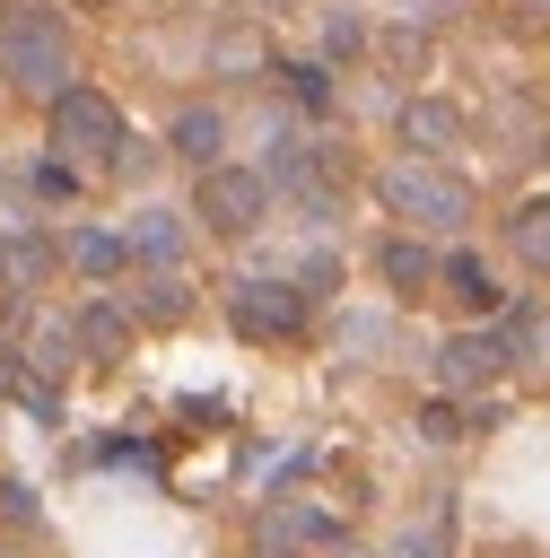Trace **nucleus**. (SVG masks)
<instances>
[{
	"label": "nucleus",
	"instance_id": "6",
	"mask_svg": "<svg viewBox=\"0 0 550 558\" xmlns=\"http://www.w3.org/2000/svg\"><path fill=\"white\" fill-rule=\"evenodd\" d=\"M515 357H524V349H515L506 323H463V331L437 340V384H445V392H480V384H498Z\"/></svg>",
	"mask_w": 550,
	"mask_h": 558
},
{
	"label": "nucleus",
	"instance_id": "17",
	"mask_svg": "<svg viewBox=\"0 0 550 558\" xmlns=\"http://www.w3.org/2000/svg\"><path fill=\"white\" fill-rule=\"evenodd\" d=\"M122 305H131V323H183V314H192V296H183V279H175V270H148Z\"/></svg>",
	"mask_w": 550,
	"mask_h": 558
},
{
	"label": "nucleus",
	"instance_id": "24",
	"mask_svg": "<svg viewBox=\"0 0 550 558\" xmlns=\"http://www.w3.org/2000/svg\"><path fill=\"white\" fill-rule=\"evenodd\" d=\"M332 279H340V262H332V253H306V270H297V288H306V296H332Z\"/></svg>",
	"mask_w": 550,
	"mask_h": 558
},
{
	"label": "nucleus",
	"instance_id": "16",
	"mask_svg": "<svg viewBox=\"0 0 550 558\" xmlns=\"http://www.w3.org/2000/svg\"><path fill=\"white\" fill-rule=\"evenodd\" d=\"M70 270H79V279H122V270H131V235L79 227V235H70Z\"/></svg>",
	"mask_w": 550,
	"mask_h": 558
},
{
	"label": "nucleus",
	"instance_id": "2",
	"mask_svg": "<svg viewBox=\"0 0 550 558\" xmlns=\"http://www.w3.org/2000/svg\"><path fill=\"white\" fill-rule=\"evenodd\" d=\"M44 140H52L61 166H122V148H131L122 105H113L105 87H61V96L44 105Z\"/></svg>",
	"mask_w": 550,
	"mask_h": 558
},
{
	"label": "nucleus",
	"instance_id": "19",
	"mask_svg": "<svg viewBox=\"0 0 550 558\" xmlns=\"http://www.w3.org/2000/svg\"><path fill=\"white\" fill-rule=\"evenodd\" d=\"M210 61L236 78V70H271V52H262V35L253 26H218V44H210Z\"/></svg>",
	"mask_w": 550,
	"mask_h": 558
},
{
	"label": "nucleus",
	"instance_id": "21",
	"mask_svg": "<svg viewBox=\"0 0 550 558\" xmlns=\"http://www.w3.org/2000/svg\"><path fill=\"white\" fill-rule=\"evenodd\" d=\"M506 331L533 366H550V305H506Z\"/></svg>",
	"mask_w": 550,
	"mask_h": 558
},
{
	"label": "nucleus",
	"instance_id": "3",
	"mask_svg": "<svg viewBox=\"0 0 550 558\" xmlns=\"http://www.w3.org/2000/svg\"><path fill=\"white\" fill-rule=\"evenodd\" d=\"M375 201L393 218H410V227H463L471 218V183L454 166H437V157H393L375 174Z\"/></svg>",
	"mask_w": 550,
	"mask_h": 558
},
{
	"label": "nucleus",
	"instance_id": "31",
	"mask_svg": "<svg viewBox=\"0 0 550 558\" xmlns=\"http://www.w3.org/2000/svg\"><path fill=\"white\" fill-rule=\"evenodd\" d=\"M271 9H288V0H271Z\"/></svg>",
	"mask_w": 550,
	"mask_h": 558
},
{
	"label": "nucleus",
	"instance_id": "18",
	"mask_svg": "<svg viewBox=\"0 0 550 558\" xmlns=\"http://www.w3.org/2000/svg\"><path fill=\"white\" fill-rule=\"evenodd\" d=\"M279 87H288V105L332 113V61H279Z\"/></svg>",
	"mask_w": 550,
	"mask_h": 558
},
{
	"label": "nucleus",
	"instance_id": "9",
	"mask_svg": "<svg viewBox=\"0 0 550 558\" xmlns=\"http://www.w3.org/2000/svg\"><path fill=\"white\" fill-rule=\"evenodd\" d=\"M340 541V514H323V506H297V497H271L262 506V549H332Z\"/></svg>",
	"mask_w": 550,
	"mask_h": 558
},
{
	"label": "nucleus",
	"instance_id": "14",
	"mask_svg": "<svg viewBox=\"0 0 550 558\" xmlns=\"http://www.w3.org/2000/svg\"><path fill=\"white\" fill-rule=\"evenodd\" d=\"M506 253H515L524 270H541V279H550V192L506 209Z\"/></svg>",
	"mask_w": 550,
	"mask_h": 558
},
{
	"label": "nucleus",
	"instance_id": "4",
	"mask_svg": "<svg viewBox=\"0 0 550 558\" xmlns=\"http://www.w3.org/2000/svg\"><path fill=\"white\" fill-rule=\"evenodd\" d=\"M271 192H279V183H271L262 166H227V157H218V166H201V183H192V218H201L210 235H253V227L271 218Z\"/></svg>",
	"mask_w": 550,
	"mask_h": 558
},
{
	"label": "nucleus",
	"instance_id": "13",
	"mask_svg": "<svg viewBox=\"0 0 550 558\" xmlns=\"http://www.w3.org/2000/svg\"><path fill=\"white\" fill-rule=\"evenodd\" d=\"M122 235H131V262H148V270H175L183 262V218L175 209H140Z\"/></svg>",
	"mask_w": 550,
	"mask_h": 558
},
{
	"label": "nucleus",
	"instance_id": "27",
	"mask_svg": "<svg viewBox=\"0 0 550 558\" xmlns=\"http://www.w3.org/2000/svg\"><path fill=\"white\" fill-rule=\"evenodd\" d=\"M26 375H17V349H0V392H17Z\"/></svg>",
	"mask_w": 550,
	"mask_h": 558
},
{
	"label": "nucleus",
	"instance_id": "30",
	"mask_svg": "<svg viewBox=\"0 0 550 558\" xmlns=\"http://www.w3.org/2000/svg\"><path fill=\"white\" fill-rule=\"evenodd\" d=\"M541 166H550V140H541Z\"/></svg>",
	"mask_w": 550,
	"mask_h": 558
},
{
	"label": "nucleus",
	"instance_id": "1",
	"mask_svg": "<svg viewBox=\"0 0 550 558\" xmlns=\"http://www.w3.org/2000/svg\"><path fill=\"white\" fill-rule=\"evenodd\" d=\"M0 78L35 105L70 87V26L52 0H0Z\"/></svg>",
	"mask_w": 550,
	"mask_h": 558
},
{
	"label": "nucleus",
	"instance_id": "5",
	"mask_svg": "<svg viewBox=\"0 0 550 558\" xmlns=\"http://www.w3.org/2000/svg\"><path fill=\"white\" fill-rule=\"evenodd\" d=\"M306 314H314V296H306L297 279H236V288H227V323H236L244 340L288 349V340H306Z\"/></svg>",
	"mask_w": 550,
	"mask_h": 558
},
{
	"label": "nucleus",
	"instance_id": "11",
	"mask_svg": "<svg viewBox=\"0 0 550 558\" xmlns=\"http://www.w3.org/2000/svg\"><path fill=\"white\" fill-rule=\"evenodd\" d=\"M437 288H445L463 314H480V323H489V314H506V288H498V270H489L480 253H445V279H437Z\"/></svg>",
	"mask_w": 550,
	"mask_h": 558
},
{
	"label": "nucleus",
	"instance_id": "22",
	"mask_svg": "<svg viewBox=\"0 0 550 558\" xmlns=\"http://www.w3.org/2000/svg\"><path fill=\"white\" fill-rule=\"evenodd\" d=\"M393 17H402V26H454L463 0H393Z\"/></svg>",
	"mask_w": 550,
	"mask_h": 558
},
{
	"label": "nucleus",
	"instance_id": "10",
	"mask_svg": "<svg viewBox=\"0 0 550 558\" xmlns=\"http://www.w3.org/2000/svg\"><path fill=\"white\" fill-rule=\"evenodd\" d=\"M166 148H175L192 174H201V166H218V148H227V113H218V105H183V113L166 122Z\"/></svg>",
	"mask_w": 550,
	"mask_h": 558
},
{
	"label": "nucleus",
	"instance_id": "23",
	"mask_svg": "<svg viewBox=\"0 0 550 558\" xmlns=\"http://www.w3.org/2000/svg\"><path fill=\"white\" fill-rule=\"evenodd\" d=\"M26 183H35L44 201H70V192H79V166H61V157H44V166H35Z\"/></svg>",
	"mask_w": 550,
	"mask_h": 558
},
{
	"label": "nucleus",
	"instance_id": "26",
	"mask_svg": "<svg viewBox=\"0 0 550 558\" xmlns=\"http://www.w3.org/2000/svg\"><path fill=\"white\" fill-rule=\"evenodd\" d=\"M0 514H9V523H35V497H26L17 480H0Z\"/></svg>",
	"mask_w": 550,
	"mask_h": 558
},
{
	"label": "nucleus",
	"instance_id": "28",
	"mask_svg": "<svg viewBox=\"0 0 550 558\" xmlns=\"http://www.w3.org/2000/svg\"><path fill=\"white\" fill-rule=\"evenodd\" d=\"M506 9H515V17H550V0H506Z\"/></svg>",
	"mask_w": 550,
	"mask_h": 558
},
{
	"label": "nucleus",
	"instance_id": "29",
	"mask_svg": "<svg viewBox=\"0 0 550 558\" xmlns=\"http://www.w3.org/2000/svg\"><path fill=\"white\" fill-rule=\"evenodd\" d=\"M253 558H279V549H253Z\"/></svg>",
	"mask_w": 550,
	"mask_h": 558
},
{
	"label": "nucleus",
	"instance_id": "15",
	"mask_svg": "<svg viewBox=\"0 0 550 558\" xmlns=\"http://www.w3.org/2000/svg\"><path fill=\"white\" fill-rule=\"evenodd\" d=\"M44 270H52V244L26 235L17 218H0V288H35Z\"/></svg>",
	"mask_w": 550,
	"mask_h": 558
},
{
	"label": "nucleus",
	"instance_id": "7",
	"mask_svg": "<svg viewBox=\"0 0 550 558\" xmlns=\"http://www.w3.org/2000/svg\"><path fill=\"white\" fill-rule=\"evenodd\" d=\"M393 140H402V157H454L463 140H471V113L454 105V96H410L402 113H393Z\"/></svg>",
	"mask_w": 550,
	"mask_h": 558
},
{
	"label": "nucleus",
	"instance_id": "25",
	"mask_svg": "<svg viewBox=\"0 0 550 558\" xmlns=\"http://www.w3.org/2000/svg\"><path fill=\"white\" fill-rule=\"evenodd\" d=\"M323 44H332V52H358V44H367V26H358L349 9H332V26H323Z\"/></svg>",
	"mask_w": 550,
	"mask_h": 558
},
{
	"label": "nucleus",
	"instance_id": "20",
	"mask_svg": "<svg viewBox=\"0 0 550 558\" xmlns=\"http://www.w3.org/2000/svg\"><path fill=\"white\" fill-rule=\"evenodd\" d=\"M463 436H471V410H463V392L419 410V445H463Z\"/></svg>",
	"mask_w": 550,
	"mask_h": 558
},
{
	"label": "nucleus",
	"instance_id": "8",
	"mask_svg": "<svg viewBox=\"0 0 550 558\" xmlns=\"http://www.w3.org/2000/svg\"><path fill=\"white\" fill-rule=\"evenodd\" d=\"M375 279H384V296L419 305V296L445 279V253H428L419 235H384V244H375Z\"/></svg>",
	"mask_w": 550,
	"mask_h": 558
},
{
	"label": "nucleus",
	"instance_id": "12",
	"mask_svg": "<svg viewBox=\"0 0 550 558\" xmlns=\"http://www.w3.org/2000/svg\"><path fill=\"white\" fill-rule=\"evenodd\" d=\"M70 340H79L96 366L131 357V305H105V296H96V305H79V314H70Z\"/></svg>",
	"mask_w": 550,
	"mask_h": 558
}]
</instances>
